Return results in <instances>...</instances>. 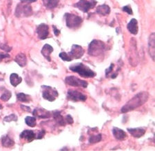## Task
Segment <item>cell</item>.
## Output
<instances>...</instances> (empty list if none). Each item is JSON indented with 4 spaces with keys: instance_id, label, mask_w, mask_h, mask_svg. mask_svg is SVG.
<instances>
[{
    "instance_id": "2e32d148",
    "label": "cell",
    "mask_w": 155,
    "mask_h": 151,
    "mask_svg": "<svg viewBox=\"0 0 155 151\" xmlns=\"http://www.w3.org/2000/svg\"><path fill=\"white\" fill-rule=\"evenodd\" d=\"M53 48L49 44H45L41 50V54L48 61H51L50 54L53 53Z\"/></svg>"
},
{
    "instance_id": "f35d334b",
    "label": "cell",
    "mask_w": 155,
    "mask_h": 151,
    "mask_svg": "<svg viewBox=\"0 0 155 151\" xmlns=\"http://www.w3.org/2000/svg\"><path fill=\"white\" fill-rule=\"evenodd\" d=\"M2 108H3V107H2V105H1V104H0V109H1Z\"/></svg>"
},
{
    "instance_id": "7a4b0ae2",
    "label": "cell",
    "mask_w": 155,
    "mask_h": 151,
    "mask_svg": "<svg viewBox=\"0 0 155 151\" xmlns=\"http://www.w3.org/2000/svg\"><path fill=\"white\" fill-rule=\"evenodd\" d=\"M70 69L74 72H76L83 77H94L96 73L90 68L82 63H76L70 66Z\"/></svg>"
},
{
    "instance_id": "7c38bea8",
    "label": "cell",
    "mask_w": 155,
    "mask_h": 151,
    "mask_svg": "<svg viewBox=\"0 0 155 151\" xmlns=\"http://www.w3.org/2000/svg\"><path fill=\"white\" fill-rule=\"evenodd\" d=\"M32 113L35 117L39 118V119H47L51 117L50 112L43 108L35 109Z\"/></svg>"
},
{
    "instance_id": "5bb4252c",
    "label": "cell",
    "mask_w": 155,
    "mask_h": 151,
    "mask_svg": "<svg viewBox=\"0 0 155 151\" xmlns=\"http://www.w3.org/2000/svg\"><path fill=\"white\" fill-rule=\"evenodd\" d=\"M20 137L22 139H24L28 142H30L35 139V134L32 130H24L20 134Z\"/></svg>"
},
{
    "instance_id": "6da1fadb",
    "label": "cell",
    "mask_w": 155,
    "mask_h": 151,
    "mask_svg": "<svg viewBox=\"0 0 155 151\" xmlns=\"http://www.w3.org/2000/svg\"><path fill=\"white\" fill-rule=\"evenodd\" d=\"M148 98L149 94L146 91H143V92L138 93L122 107L121 112L122 113H125L133 111L136 108H138L143 105L148 101Z\"/></svg>"
},
{
    "instance_id": "9c48e42d",
    "label": "cell",
    "mask_w": 155,
    "mask_h": 151,
    "mask_svg": "<svg viewBox=\"0 0 155 151\" xmlns=\"http://www.w3.org/2000/svg\"><path fill=\"white\" fill-rule=\"evenodd\" d=\"M96 4L97 1L94 0H92L91 1H88L87 0H80L79 1L74 4V6L83 12H88L91 8L94 7Z\"/></svg>"
},
{
    "instance_id": "4dcf8cb0",
    "label": "cell",
    "mask_w": 155,
    "mask_h": 151,
    "mask_svg": "<svg viewBox=\"0 0 155 151\" xmlns=\"http://www.w3.org/2000/svg\"><path fill=\"white\" fill-rule=\"evenodd\" d=\"M123 11H125L128 13L129 14H133V12H132V8L130 7L129 6H124L123 8Z\"/></svg>"
},
{
    "instance_id": "f1b7e54d",
    "label": "cell",
    "mask_w": 155,
    "mask_h": 151,
    "mask_svg": "<svg viewBox=\"0 0 155 151\" xmlns=\"http://www.w3.org/2000/svg\"><path fill=\"white\" fill-rule=\"evenodd\" d=\"M11 97V92L9 90H6L5 92L1 96V99L4 101H7Z\"/></svg>"
},
{
    "instance_id": "5b68a950",
    "label": "cell",
    "mask_w": 155,
    "mask_h": 151,
    "mask_svg": "<svg viewBox=\"0 0 155 151\" xmlns=\"http://www.w3.org/2000/svg\"><path fill=\"white\" fill-rule=\"evenodd\" d=\"M41 88L42 90V97L43 99H46V100L50 101H54L56 98L59 96V93L55 88H52L48 86H42Z\"/></svg>"
},
{
    "instance_id": "1f68e13d",
    "label": "cell",
    "mask_w": 155,
    "mask_h": 151,
    "mask_svg": "<svg viewBox=\"0 0 155 151\" xmlns=\"http://www.w3.org/2000/svg\"><path fill=\"white\" fill-rule=\"evenodd\" d=\"M65 120H66V123L69 124H73V119H72V117H71V115H68L67 116H66V118H65Z\"/></svg>"
},
{
    "instance_id": "e575fe53",
    "label": "cell",
    "mask_w": 155,
    "mask_h": 151,
    "mask_svg": "<svg viewBox=\"0 0 155 151\" xmlns=\"http://www.w3.org/2000/svg\"><path fill=\"white\" fill-rule=\"evenodd\" d=\"M6 57H10V55H8V54L0 53V61H1V59H5V58H6Z\"/></svg>"
},
{
    "instance_id": "277c9868",
    "label": "cell",
    "mask_w": 155,
    "mask_h": 151,
    "mask_svg": "<svg viewBox=\"0 0 155 151\" xmlns=\"http://www.w3.org/2000/svg\"><path fill=\"white\" fill-rule=\"evenodd\" d=\"M65 18L66 26L69 28L72 29H75L79 28L83 22L81 17H80L77 15H75V14L70 13H66Z\"/></svg>"
},
{
    "instance_id": "ffe728a7",
    "label": "cell",
    "mask_w": 155,
    "mask_h": 151,
    "mask_svg": "<svg viewBox=\"0 0 155 151\" xmlns=\"http://www.w3.org/2000/svg\"><path fill=\"white\" fill-rule=\"evenodd\" d=\"M14 61L21 67H24L27 64V59L24 53H19L15 57Z\"/></svg>"
},
{
    "instance_id": "4fadbf2b",
    "label": "cell",
    "mask_w": 155,
    "mask_h": 151,
    "mask_svg": "<svg viewBox=\"0 0 155 151\" xmlns=\"http://www.w3.org/2000/svg\"><path fill=\"white\" fill-rule=\"evenodd\" d=\"M128 131L130 132L132 136L135 138H140L141 137L143 136L146 133V130L143 128H128Z\"/></svg>"
},
{
    "instance_id": "d4e9b609",
    "label": "cell",
    "mask_w": 155,
    "mask_h": 151,
    "mask_svg": "<svg viewBox=\"0 0 155 151\" xmlns=\"http://www.w3.org/2000/svg\"><path fill=\"white\" fill-rule=\"evenodd\" d=\"M26 124L30 127H35L37 125L36 117H26L25 118Z\"/></svg>"
},
{
    "instance_id": "836d02e7",
    "label": "cell",
    "mask_w": 155,
    "mask_h": 151,
    "mask_svg": "<svg viewBox=\"0 0 155 151\" xmlns=\"http://www.w3.org/2000/svg\"><path fill=\"white\" fill-rule=\"evenodd\" d=\"M114 66H115V65H114L113 64H112L110 66V67L107 68V69L105 70V74H106V75H107V74H108L110 72H112V70Z\"/></svg>"
},
{
    "instance_id": "d6986e66",
    "label": "cell",
    "mask_w": 155,
    "mask_h": 151,
    "mask_svg": "<svg viewBox=\"0 0 155 151\" xmlns=\"http://www.w3.org/2000/svg\"><path fill=\"white\" fill-rule=\"evenodd\" d=\"M53 116L54 117V119L55 120L56 123H57L59 126H64L66 125V120L64 118L62 117L60 112L59 111H55L53 113Z\"/></svg>"
},
{
    "instance_id": "603a6c76",
    "label": "cell",
    "mask_w": 155,
    "mask_h": 151,
    "mask_svg": "<svg viewBox=\"0 0 155 151\" xmlns=\"http://www.w3.org/2000/svg\"><path fill=\"white\" fill-rule=\"evenodd\" d=\"M97 13L101 14V15H107L110 12V8L107 5L103 4V5L99 6L97 8Z\"/></svg>"
},
{
    "instance_id": "8d00e7d4",
    "label": "cell",
    "mask_w": 155,
    "mask_h": 151,
    "mask_svg": "<svg viewBox=\"0 0 155 151\" xmlns=\"http://www.w3.org/2000/svg\"><path fill=\"white\" fill-rule=\"evenodd\" d=\"M21 108H22V109H24L25 111H27V112H30V108L28 106H25L24 105H21Z\"/></svg>"
},
{
    "instance_id": "7402d4cb",
    "label": "cell",
    "mask_w": 155,
    "mask_h": 151,
    "mask_svg": "<svg viewBox=\"0 0 155 151\" xmlns=\"http://www.w3.org/2000/svg\"><path fill=\"white\" fill-rule=\"evenodd\" d=\"M59 0H43V4L48 9H53L59 4Z\"/></svg>"
},
{
    "instance_id": "3957f363",
    "label": "cell",
    "mask_w": 155,
    "mask_h": 151,
    "mask_svg": "<svg viewBox=\"0 0 155 151\" xmlns=\"http://www.w3.org/2000/svg\"><path fill=\"white\" fill-rule=\"evenodd\" d=\"M105 51V43L100 40H92L89 44L88 54L93 57H98L102 55Z\"/></svg>"
},
{
    "instance_id": "d590c367",
    "label": "cell",
    "mask_w": 155,
    "mask_h": 151,
    "mask_svg": "<svg viewBox=\"0 0 155 151\" xmlns=\"http://www.w3.org/2000/svg\"><path fill=\"white\" fill-rule=\"evenodd\" d=\"M53 31H54V33H55V35H56V36H59L60 31L58 30V29L57 28V27L55 26H53Z\"/></svg>"
},
{
    "instance_id": "8992f818",
    "label": "cell",
    "mask_w": 155,
    "mask_h": 151,
    "mask_svg": "<svg viewBox=\"0 0 155 151\" xmlns=\"http://www.w3.org/2000/svg\"><path fill=\"white\" fill-rule=\"evenodd\" d=\"M32 10L31 6L29 5V4L21 2V4H19L15 10V15L17 17H28L32 14Z\"/></svg>"
},
{
    "instance_id": "9a60e30c",
    "label": "cell",
    "mask_w": 155,
    "mask_h": 151,
    "mask_svg": "<svg viewBox=\"0 0 155 151\" xmlns=\"http://www.w3.org/2000/svg\"><path fill=\"white\" fill-rule=\"evenodd\" d=\"M112 133L114 137L117 140L123 141L127 138V134H126L125 132L118 128H113Z\"/></svg>"
},
{
    "instance_id": "e0dca14e",
    "label": "cell",
    "mask_w": 155,
    "mask_h": 151,
    "mask_svg": "<svg viewBox=\"0 0 155 151\" xmlns=\"http://www.w3.org/2000/svg\"><path fill=\"white\" fill-rule=\"evenodd\" d=\"M127 28L130 33L136 35L138 33V22L136 19H132V20L127 25Z\"/></svg>"
},
{
    "instance_id": "4316f807",
    "label": "cell",
    "mask_w": 155,
    "mask_h": 151,
    "mask_svg": "<svg viewBox=\"0 0 155 151\" xmlns=\"http://www.w3.org/2000/svg\"><path fill=\"white\" fill-rule=\"evenodd\" d=\"M101 140V134H97L94 135H92L89 138V142L90 144H96L97 142H99Z\"/></svg>"
},
{
    "instance_id": "30bf717a",
    "label": "cell",
    "mask_w": 155,
    "mask_h": 151,
    "mask_svg": "<svg viewBox=\"0 0 155 151\" xmlns=\"http://www.w3.org/2000/svg\"><path fill=\"white\" fill-rule=\"evenodd\" d=\"M84 49L81 46L74 44L72 45L71 51L68 55L71 60H73L74 59H80L84 55Z\"/></svg>"
},
{
    "instance_id": "d6a6232c",
    "label": "cell",
    "mask_w": 155,
    "mask_h": 151,
    "mask_svg": "<svg viewBox=\"0 0 155 151\" xmlns=\"http://www.w3.org/2000/svg\"><path fill=\"white\" fill-rule=\"evenodd\" d=\"M44 134H45V130H41V131L39 132V134H38V135H37V137H36V139H42L43 137H44Z\"/></svg>"
},
{
    "instance_id": "ba28073f",
    "label": "cell",
    "mask_w": 155,
    "mask_h": 151,
    "mask_svg": "<svg viewBox=\"0 0 155 151\" xmlns=\"http://www.w3.org/2000/svg\"><path fill=\"white\" fill-rule=\"evenodd\" d=\"M67 98L70 101H85L87 99V96L82 92L76 90H69L67 93Z\"/></svg>"
},
{
    "instance_id": "74e56055",
    "label": "cell",
    "mask_w": 155,
    "mask_h": 151,
    "mask_svg": "<svg viewBox=\"0 0 155 151\" xmlns=\"http://www.w3.org/2000/svg\"><path fill=\"white\" fill-rule=\"evenodd\" d=\"M22 2H24V3H27V4H30L32 3V2L36 1L37 0H21Z\"/></svg>"
},
{
    "instance_id": "ac0fdd59",
    "label": "cell",
    "mask_w": 155,
    "mask_h": 151,
    "mask_svg": "<svg viewBox=\"0 0 155 151\" xmlns=\"http://www.w3.org/2000/svg\"><path fill=\"white\" fill-rule=\"evenodd\" d=\"M148 50L151 57L154 61V33H152L149 38Z\"/></svg>"
},
{
    "instance_id": "cb8c5ba5",
    "label": "cell",
    "mask_w": 155,
    "mask_h": 151,
    "mask_svg": "<svg viewBox=\"0 0 155 151\" xmlns=\"http://www.w3.org/2000/svg\"><path fill=\"white\" fill-rule=\"evenodd\" d=\"M1 143H2V145H3V146L6 147V148H9V147L14 146V141L12 140V139H10L8 135L2 137Z\"/></svg>"
},
{
    "instance_id": "83f0119b",
    "label": "cell",
    "mask_w": 155,
    "mask_h": 151,
    "mask_svg": "<svg viewBox=\"0 0 155 151\" xmlns=\"http://www.w3.org/2000/svg\"><path fill=\"white\" fill-rule=\"evenodd\" d=\"M4 121L6 122H10V121H17V117L14 114H11V115L6 116V117H4Z\"/></svg>"
},
{
    "instance_id": "44dd1931",
    "label": "cell",
    "mask_w": 155,
    "mask_h": 151,
    "mask_svg": "<svg viewBox=\"0 0 155 151\" xmlns=\"http://www.w3.org/2000/svg\"><path fill=\"white\" fill-rule=\"evenodd\" d=\"M10 82L13 86H17L22 82V77H20L16 73H12L10 74Z\"/></svg>"
},
{
    "instance_id": "52a82bcc",
    "label": "cell",
    "mask_w": 155,
    "mask_h": 151,
    "mask_svg": "<svg viewBox=\"0 0 155 151\" xmlns=\"http://www.w3.org/2000/svg\"><path fill=\"white\" fill-rule=\"evenodd\" d=\"M65 82L66 84L71 86L76 87H83L86 88L88 86V83L85 80L80 79L79 78L75 76H68L65 78Z\"/></svg>"
},
{
    "instance_id": "f546056e",
    "label": "cell",
    "mask_w": 155,
    "mask_h": 151,
    "mask_svg": "<svg viewBox=\"0 0 155 151\" xmlns=\"http://www.w3.org/2000/svg\"><path fill=\"white\" fill-rule=\"evenodd\" d=\"M59 57L61 58L62 60H63V61H71L72 60L69 57V56L67 53H63V52H62L59 54Z\"/></svg>"
},
{
    "instance_id": "8fae6325",
    "label": "cell",
    "mask_w": 155,
    "mask_h": 151,
    "mask_svg": "<svg viewBox=\"0 0 155 151\" xmlns=\"http://www.w3.org/2000/svg\"><path fill=\"white\" fill-rule=\"evenodd\" d=\"M37 33L40 39H45L49 35V26L47 24H41L37 28Z\"/></svg>"
},
{
    "instance_id": "484cf974",
    "label": "cell",
    "mask_w": 155,
    "mask_h": 151,
    "mask_svg": "<svg viewBox=\"0 0 155 151\" xmlns=\"http://www.w3.org/2000/svg\"><path fill=\"white\" fill-rule=\"evenodd\" d=\"M17 100L21 102H30V97L28 95H25L24 93H19L17 95Z\"/></svg>"
}]
</instances>
